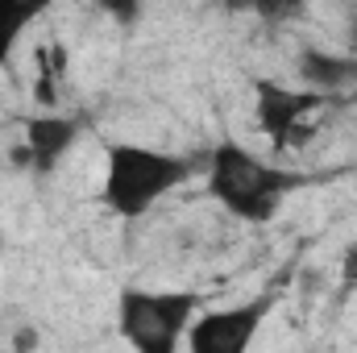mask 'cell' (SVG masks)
<instances>
[{
    "instance_id": "8fae6325",
    "label": "cell",
    "mask_w": 357,
    "mask_h": 353,
    "mask_svg": "<svg viewBox=\"0 0 357 353\" xmlns=\"http://www.w3.org/2000/svg\"><path fill=\"white\" fill-rule=\"evenodd\" d=\"M341 278L345 283H357V241L345 250V258H341Z\"/></svg>"
},
{
    "instance_id": "52a82bcc",
    "label": "cell",
    "mask_w": 357,
    "mask_h": 353,
    "mask_svg": "<svg viewBox=\"0 0 357 353\" xmlns=\"http://www.w3.org/2000/svg\"><path fill=\"white\" fill-rule=\"evenodd\" d=\"M295 75L303 88L316 91H341L357 84V54H333V50H303L299 63H295Z\"/></svg>"
},
{
    "instance_id": "9c48e42d",
    "label": "cell",
    "mask_w": 357,
    "mask_h": 353,
    "mask_svg": "<svg viewBox=\"0 0 357 353\" xmlns=\"http://www.w3.org/2000/svg\"><path fill=\"white\" fill-rule=\"evenodd\" d=\"M241 8H250V13H258L262 21H282V17H291V13H299V4L303 0H237Z\"/></svg>"
},
{
    "instance_id": "7c38bea8",
    "label": "cell",
    "mask_w": 357,
    "mask_h": 353,
    "mask_svg": "<svg viewBox=\"0 0 357 353\" xmlns=\"http://www.w3.org/2000/svg\"><path fill=\"white\" fill-rule=\"evenodd\" d=\"M345 42H349V50L357 54V17L349 21V29H345Z\"/></svg>"
},
{
    "instance_id": "6da1fadb",
    "label": "cell",
    "mask_w": 357,
    "mask_h": 353,
    "mask_svg": "<svg viewBox=\"0 0 357 353\" xmlns=\"http://www.w3.org/2000/svg\"><path fill=\"white\" fill-rule=\"evenodd\" d=\"M299 187H307V175L274 167V163H262L241 142H220L208 154V195L233 220L266 225Z\"/></svg>"
},
{
    "instance_id": "7a4b0ae2",
    "label": "cell",
    "mask_w": 357,
    "mask_h": 353,
    "mask_svg": "<svg viewBox=\"0 0 357 353\" xmlns=\"http://www.w3.org/2000/svg\"><path fill=\"white\" fill-rule=\"evenodd\" d=\"M191 179V163L154 150V146H137V142H112L104 154V183H100V200L112 216L121 220H137L146 212H154L175 187Z\"/></svg>"
},
{
    "instance_id": "ba28073f",
    "label": "cell",
    "mask_w": 357,
    "mask_h": 353,
    "mask_svg": "<svg viewBox=\"0 0 357 353\" xmlns=\"http://www.w3.org/2000/svg\"><path fill=\"white\" fill-rule=\"evenodd\" d=\"M50 0H0V63L13 54V46L21 42V33L29 29V21L46 8Z\"/></svg>"
},
{
    "instance_id": "30bf717a",
    "label": "cell",
    "mask_w": 357,
    "mask_h": 353,
    "mask_svg": "<svg viewBox=\"0 0 357 353\" xmlns=\"http://www.w3.org/2000/svg\"><path fill=\"white\" fill-rule=\"evenodd\" d=\"M96 4H100V13H108L121 25H133L142 17V8H146V0H96Z\"/></svg>"
},
{
    "instance_id": "8992f818",
    "label": "cell",
    "mask_w": 357,
    "mask_h": 353,
    "mask_svg": "<svg viewBox=\"0 0 357 353\" xmlns=\"http://www.w3.org/2000/svg\"><path fill=\"white\" fill-rule=\"evenodd\" d=\"M79 121L63 117V112H42L25 121V150L21 158L38 171V175H54L63 167V158L71 154V146L79 142Z\"/></svg>"
},
{
    "instance_id": "277c9868",
    "label": "cell",
    "mask_w": 357,
    "mask_h": 353,
    "mask_svg": "<svg viewBox=\"0 0 357 353\" xmlns=\"http://www.w3.org/2000/svg\"><path fill=\"white\" fill-rule=\"evenodd\" d=\"M270 308H274V291L254 295L245 303H229V308H212L204 316L191 320L183 345L191 353H241L250 350L266 324Z\"/></svg>"
},
{
    "instance_id": "3957f363",
    "label": "cell",
    "mask_w": 357,
    "mask_h": 353,
    "mask_svg": "<svg viewBox=\"0 0 357 353\" xmlns=\"http://www.w3.org/2000/svg\"><path fill=\"white\" fill-rule=\"evenodd\" d=\"M199 312L195 291L125 287L116 295V329L137 353H175Z\"/></svg>"
},
{
    "instance_id": "5b68a950",
    "label": "cell",
    "mask_w": 357,
    "mask_h": 353,
    "mask_svg": "<svg viewBox=\"0 0 357 353\" xmlns=\"http://www.w3.org/2000/svg\"><path fill=\"white\" fill-rule=\"evenodd\" d=\"M320 108H324V91L316 88H282L270 80L254 84V117H258V129L266 133L274 150L299 142L312 112H320Z\"/></svg>"
}]
</instances>
